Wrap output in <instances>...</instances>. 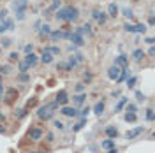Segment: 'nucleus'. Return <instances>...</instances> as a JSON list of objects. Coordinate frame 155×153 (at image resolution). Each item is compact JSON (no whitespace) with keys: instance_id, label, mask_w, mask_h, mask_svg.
Returning a JSON list of instances; mask_svg holds the SVG:
<instances>
[{"instance_id":"f257e3e1","label":"nucleus","mask_w":155,"mask_h":153,"mask_svg":"<svg viewBox=\"0 0 155 153\" xmlns=\"http://www.w3.org/2000/svg\"><path fill=\"white\" fill-rule=\"evenodd\" d=\"M37 116L41 120H51V118H53V111L49 109L48 104H44V106H41L37 109Z\"/></svg>"},{"instance_id":"f03ea898","label":"nucleus","mask_w":155,"mask_h":153,"mask_svg":"<svg viewBox=\"0 0 155 153\" xmlns=\"http://www.w3.org/2000/svg\"><path fill=\"white\" fill-rule=\"evenodd\" d=\"M78 16H79V11H78V7H72V5L65 7V19H67V21H76Z\"/></svg>"},{"instance_id":"7ed1b4c3","label":"nucleus","mask_w":155,"mask_h":153,"mask_svg":"<svg viewBox=\"0 0 155 153\" xmlns=\"http://www.w3.org/2000/svg\"><path fill=\"white\" fill-rule=\"evenodd\" d=\"M92 18L95 19L99 25H104V23H106V19H108V14H106V13H102L100 9H94V11H92Z\"/></svg>"},{"instance_id":"20e7f679","label":"nucleus","mask_w":155,"mask_h":153,"mask_svg":"<svg viewBox=\"0 0 155 153\" xmlns=\"http://www.w3.org/2000/svg\"><path fill=\"white\" fill-rule=\"evenodd\" d=\"M60 113L63 116H69V118H74V116H78V107H71V106H62V109H60Z\"/></svg>"},{"instance_id":"39448f33","label":"nucleus","mask_w":155,"mask_h":153,"mask_svg":"<svg viewBox=\"0 0 155 153\" xmlns=\"http://www.w3.org/2000/svg\"><path fill=\"white\" fill-rule=\"evenodd\" d=\"M113 65H118L120 69H125V67H129V57L127 55H118L115 58V63Z\"/></svg>"},{"instance_id":"423d86ee","label":"nucleus","mask_w":155,"mask_h":153,"mask_svg":"<svg viewBox=\"0 0 155 153\" xmlns=\"http://www.w3.org/2000/svg\"><path fill=\"white\" fill-rule=\"evenodd\" d=\"M58 102V106H67V102H69V95H67V92L65 90H60L57 93V99H55Z\"/></svg>"},{"instance_id":"0eeeda50","label":"nucleus","mask_w":155,"mask_h":153,"mask_svg":"<svg viewBox=\"0 0 155 153\" xmlns=\"http://www.w3.org/2000/svg\"><path fill=\"white\" fill-rule=\"evenodd\" d=\"M141 132H145V127H134V129H131V130L125 132V139H134V137H137Z\"/></svg>"},{"instance_id":"6e6552de","label":"nucleus","mask_w":155,"mask_h":153,"mask_svg":"<svg viewBox=\"0 0 155 153\" xmlns=\"http://www.w3.org/2000/svg\"><path fill=\"white\" fill-rule=\"evenodd\" d=\"M69 39H71V42H72L74 46H83V44H85L83 35H79V34H76V32H72V34L69 35Z\"/></svg>"},{"instance_id":"1a4fd4ad","label":"nucleus","mask_w":155,"mask_h":153,"mask_svg":"<svg viewBox=\"0 0 155 153\" xmlns=\"http://www.w3.org/2000/svg\"><path fill=\"white\" fill-rule=\"evenodd\" d=\"M25 62L28 63V67H35V65H37V62H39V58H37V55L32 51V53H27V57H25Z\"/></svg>"},{"instance_id":"9d476101","label":"nucleus","mask_w":155,"mask_h":153,"mask_svg":"<svg viewBox=\"0 0 155 153\" xmlns=\"http://www.w3.org/2000/svg\"><path fill=\"white\" fill-rule=\"evenodd\" d=\"M28 137H30V141H39V139L42 137V129H39V127H34V129L28 132Z\"/></svg>"},{"instance_id":"9b49d317","label":"nucleus","mask_w":155,"mask_h":153,"mask_svg":"<svg viewBox=\"0 0 155 153\" xmlns=\"http://www.w3.org/2000/svg\"><path fill=\"white\" fill-rule=\"evenodd\" d=\"M120 71H122V69H120L118 65L109 67V69H108V77H109V79H113V81H116V77L120 76Z\"/></svg>"},{"instance_id":"f8f14e48","label":"nucleus","mask_w":155,"mask_h":153,"mask_svg":"<svg viewBox=\"0 0 155 153\" xmlns=\"http://www.w3.org/2000/svg\"><path fill=\"white\" fill-rule=\"evenodd\" d=\"M85 99H86V93H85V92H83V93H76V95L72 97V102H74V107H79V106H83Z\"/></svg>"},{"instance_id":"ddd939ff","label":"nucleus","mask_w":155,"mask_h":153,"mask_svg":"<svg viewBox=\"0 0 155 153\" xmlns=\"http://www.w3.org/2000/svg\"><path fill=\"white\" fill-rule=\"evenodd\" d=\"M78 63H79V62H78L76 58H74V57H71V58H69V62H67V63L63 65V71H72V69H76V67H78Z\"/></svg>"},{"instance_id":"4468645a","label":"nucleus","mask_w":155,"mask_h":153,"mask_svg":"<svg viewBox=\"0 0 155 153\" xmlns=\"http://www.w3.org/2000/svg\"><path fill=\"white\" fill-rule=\"evenodd\" d=\"M13 9L14 11H25L27 9V0H14L13 2Z\"/></svg>"},{"instance_id":"2eb2a0df","label":"nucleus","mask_w":155,"mask_h":153,"mask_svg":"<svg viewBox=\"0 0 155 153\" xmlns=\"http://www.w3.org/2000/svg\"><path fill=\"white\" fill-rule=\"evenodd\" d=\"M104 132H106V135H108V137H111V139H113V137H116V135H118V129H116L115 125H108V127L104 129Z\"/></svg>"},{"instance_id":"dca6fc26","label":"nucleus","mask_w":155,"mask_h":153,"mask_svg":"<svg viewBox=\"0 0 155 153\" xmlns=\"http://www.w3.org/2000/svg\"><path fill=\"white\" fill-rule=\"evenodd\" d=\"M129 71H131L129 67H125V69H122V71H120V76L116 77V83H123V81H125V79L129 77V74H131Z\"/></svg>"},{"instance_id":"f3484780","label":"nucleus","mask_w":155,"mask_h":153,"mask_svg":"<svg viewBox=\"0 0 155 153\" xmlns=\"http://www.w3.org/2000/svg\"><path fill=\"white\" fill-rule=\"evenodd\" d=\"M41 62H42V63H51V62H53V55H51L48 49H44L42 55H41Z\"/></svg>"},{"instance_id":"a211bd4d","label":"nucleus","mask_w":155,"mask_h":153,"mask_svg":"<svg viewBox=\"0 0 155 153\" xmlns=\"http://www.w3.org/2000/svg\"><path fill=\"white\" fill-rule=\"evenodd\" d=\"M127 102H129V99H127V97H120V99H118V102H116V106H115L116 113H118V111H122V109L125 107V104H127Z\"/></svg>"},{"instance_id":"6ab92c4d","label":"nucleus","mask_w":155,"mask_h":153,"mask_svg":"<svg viewBox=\"0 0 155 153\" xmlns=\"http://www.w3.org/2000/svg\"><path fill=\"white\" fill-rule=\"evenodd\" d=\"M39 34H41L42 37H48V35L51 34V26H49L48 23H44V25H41V28H39Z\"/></svg>"},{"instance_id":"aec40b11","label":"nucleus","mask_w":155,"mask_h":153,"mask_svg":"<svg viewBox=\"0 0 155 153\" xmlns=\"http://www.w3.org/2000/svg\"><path fill=\"white\" fill-rule=\"evenodd\" d=\"M100 146H102V150H111V148H116L115 141H113L111 137H108L106 141H102V143H100Z\"/></svg>"},{"instance_id":"412c9836","label":"nucleus","mask_w":155,"mask_h":153,"mask_svg":"<svg viewBox=\"0 0 155 153\" xmlns=\"http://www.w3.org/2000/svg\"><path fill=\"white\" fill-rule=\"evenodd\" d=\"M16 97H18V92H16L14 88H11V90H7V92H5V100H7V102L14 100Z\"/></svg>"},{"instance_id":"4be33fe9","label":"nucleus","mask_w":155,"mask_h":153,"mask_svg":"<svg viewBox=\"0 0 155 153\" xmlns=\"http://www.w3.org/2000/svg\"><path fill=\"white\" fill-rule=\"evenodd\" d=\"M108 14L113 16V18L118 16V5H116V4H109V5H108Z\"/></svg>"},{"instance_id":"5701e85b","label":"nucleus","mask_w":155,"mask_h":153,"mask_svg":"<svg viewBox=\"0 0 155 153\" xmlns=\"http://www.w3.org/2000/svg\"><path fill=\"white\" fill-rule=\"evenodd\" d=\"M92 111H94L97 116H100L102 113H104V102H97L95 106L92 107Z\"/></svg>"},{"instance_id":"b1692460","label":"nucleus","mask_w":155,"mask_h":153,"mask_svg":"<svg viewBox=\"0 0 155 153\" xmlns=\"http://www.w3.org/2000/svg\"><path fill=\"white\" fill-rule=\"evenodd\" d=\"M49 39H51V42H57V40H60V39H62V32H60V30H51Z\"/></svg>"},{"instance_id":"393cba45","label":"nucleus","mask_w":155,"mask_h":153,"mask_svg":"<svg viewBox=\"0 0 155 153\" xmlns=\"http://www.w3.org/2000/svg\"><path fill=\"white\" fill-rule=\"evenodd\" d=\"M85 125H86V118H81V120L78 121L76 125L72 127V132H78V130H81V129H83Z\"/></svg>"},{"instance_id":"a878e982","label":"nucleus","mask_w":155,"mask_h":153,"mask_svg":"<svg viewBox=\"0 0 155 153\" xmlns=\"http://www.w3.org/2000/svg\"><path fill=\"white\" fill-rule=\"evenodd\" d=\"M145 32H146V25L145 23L134 25V34H145Z\"/></svg>"},{"instance_id":"bb28decb","label":"nucleus","mask_w":155,"mask_h":153,"mask_svg":"<svg viewBox=\"0 0 155 153\" xmlns=\"http://www.w3.org/2000/svg\"><path fill=\"white\" fill-rule=\"evenodd\" d=\"M143 57H145V51H143V49H134V51H132V58L137 60V62H139Z\"/></svg>"},{"instance_id":"cd10ccee","label":"nucleus","mask_w":155,"mask_h":153,"mask_svg":"<svg viewBox=\"0 0 155 153\" xmlns=\"http://www.w3.org/2000/svg\"><path fill=\"white\" fill-rule=\"evenodd\" d=\"M125 83H127V86H129V88H134L136 83H137V77H136V76L127 77V79H125Z\"/></svg>"},{"instance_id":"c85d7f7f","label":"nucleus","mask_w":155,"mask_h":153,"mask_svg":"<svg viewBox=\"0 0 155 153\" xmlns=\"http://www.w3.org/2000/svg\"><path fill=\"white\" fill-rule=\"evenodd\" d=\"M18 71H19V72H28V71H30V67H28V63H27V62L23 60V62H19Z\"/></svg>"},{"instance_id":"c756f323","label":"nucleus","mask_w":155,"mask_h":153,"mask_svg":"<svg viewBox=\"0 0 155 153\" xmlns=\"http://www.w3.org/2000/svg\"><path fill=\"white\" fill-rule=\"evenodd\" d=\"M122 13H123V16H125L127 19H134V13H132V9L125 7V9H122Z\"/></svg>"},{"instance_id":"7c9ffc66","label":"nucleus","mask_w":155,"mask_h":153,"mask_svg":"<svg viewBox=\"0 0 155 153\" xmlns=\"http://www.w3.org/2000/svg\"><path fill=\"white\" fill-rule=\"evenodd\" d=\"M57 19L58 21H67V19H65V7L57 11Z\"/></svg>"},{"instance_id":"2f4dec72","label":"nucleus","mask_w":155,"mask_h":153,"mask_svg":"<svg viewBox=\"0 0 155 153\" xmlns=\"http://www.w3.org/2000/svg\"><path fill=\"white\" fill-rule=\"evenodd\" d=\"M136 118H137L136 113H125V116H123V120H125V121H131V123L136 121Z\"/></svg>"},{"instance_id":"473e14b6","label":"nucleus","mask_w":155,"mask_h":153,"mask_svg":"<svg viewBox=\"0 0 155 153\" xmlns=\"http://www.w3.org/2000/svg\"><path fill=\"white\" fill-rule=\"evenodd\" d=\"M44 49H48L53 57H55V55H60V48H58V46H49V48H44Z\"/></svg>"},{"instance_id":"72a5a7b5","label":"nucleus","mask_w":155,"mask_h":153,"mask_svg":"<svg viewBox=\"0 0 155 153\" xmlns=\"http://www.w3.org/2000/svg\"><path fill=\"white\" fill-rule=\"evenodd\" d=\"M58 9H60V0H53V4L49 5V9H48V11H49V13H53V11H58Z\"/></svg>"},{"instance_id":"f704fd0d","label":"nucleus","mask_w":155,"mask_h":153,"mask_svg":"<svg viewBox=\"0 0 155 153\" xmlns=\"http://www.w3.org/2000/svg\"><path fill=\"white\" fill-rule=\"evenodd\" d=\"M125 106H127V107H125L127 113H137V106H136V104H129V102H127Z\"/></svg>"},{"instance_id":"c9c22d12","label":"nucleus","mask_w":155,"mask_h":153,"mask_svg":"<svg viewBox=\"0 0 155 153\" xmlns=\"http://www.w3.org/2000/svg\"><path fill=\"white\" fill-rule=\"evenodd\" d=\"M88 113H90V107H83L81 111H78V116H79V118H86Z\"/></svg>"},{"instance_id":"e433bc0d","label":"nucleus","mask_w":155,"mask_h":153,"mask_svg":"<svg viewBox=\"0 0 155 153\" xmlns=\"http://www.w3.org/2000/svg\"><path fill=\"white\" fill-rule=\"evenodd\" d=\"M27 113H28V107H25V109H19V111H16L14 115H16V118H25V116H27Z\"/></svg>"},{"instance_id":"4c0bfd02","label":"nucleus","mask_w":155,"mask_h":153,"mask_svg":"<svg viewBox=\"0 0 155 153\" xmlns=\"http://www.w3.org/2000/svg\"><path fill=\"white\" fill-rule=\"evenodd\" d=\"M123 30L129 32V34H134V25H132V23H125V25H123Z\"/></svg>"},{"instance_id":"58836bf2","label":"nucleus","mask_w":155,"mask_h":153,"mask_svg":"<svg viewBox=\"0 0 155 153\" xmlns=\"http://www.w3.org/2000/svg\"><path fill=\"white\" fill-rule=\"evenodd\" d=\"M18 81H23V83H27V81H30V76L27 74V72H21L18 76Z\"/></svg>"},{"instance_id":"ea45409f","label":"nucleus","mask_w":155,"mask_h":153,"mask_svg":"<svg viewBox=\"0 0 155 153\" xmlns=\"http://www.w3.org/2000/svg\"><path fill=\"white\" fill-rule=\"evenodd\" d=\"M11 44H13V40H11L9 37H4V39H2V48H9Z\"/></svg>"},{"instance_id":"a19ab883","label":"nucleus","mask_w":155,"mask_h":153,"mask_svg":"<svg viewBox=\"0 0 155 153\" xmlns=\"http://www.w3.org/2000/svg\"><path fill=\"white\" fill-rule=\"evenodd\" d=\"M19 55H18V51H11L9 53V62H14V60H18Z\"/></svg>"},{"instance_id":"79ce46f5","label":"nucleus","mask_w":155,"mask_h":153,"mask_svg":"<svg viewBox=\"0 0 155 153\" xmlns=\"http://www.w3.org/2000/svg\"><path fill=\"white\" fill-rule=\"evenodd\" d=\"M146 120H148V121H154V120H155L154 109H148V111H146Z\"/></svg>"},{"instance_id":"37998d69","label":"nucleus","mask_w":155,"mask_h":153,"mask_svg":"<svg viewBox=\"0 0 155 153\" xmlns=\"http://www.w3.org/2000/svg\"><path fill=\"white\" fill-rule=\"evenodd\" d=\"M25 14H27L25 11H16V19H18V21H21V19H25Z\"/></svg>"},{"instance_id":"c03bdc74","label":"nucleus","mask_w":155,"mask_h":153,"mask_svg":"<svg viewBox=\"0 0 155 153\" xmlns=\"http://www.w3.org/2000/svg\"><path fill=\"white\" fill-rule=\"evenodd\" d=\"M83 30H85V34H88V35H92L94 32H92V26L86 23V25H83Z\"/></svg>"},{"instance_id":"a18cd8bd","label":"nucleus","mask_w":155,"mask_h":153,"mask_svg":"<svg viewBox=\"0 0 155 153\" xmlns=\"http://www.w3.org/2000/svg\"><path fill=\"white\" fill-rule=\"evenodd\" d=\"M4 32H7V23H5V19L0 21V34H4Z\"/></svg>"},{"instance_id":"49530a36","label":"nucleus","mask_w":155,"mask_h":153,"mask_svg":"<svg viewBox=\"0 0 155 153\" xmlns=\"http://www.w3.org/2000/svg\"><path fill=\"white\" fill-rule=\"evenodd\" d=\"M76 92L78 93H83V92H85V85H83V83H78L76 85Z\"/></svg>"},{"instance_id":"de8ad7c7","label":"nucleus","mask_w":155,"mask_h":153,"mask_svg":"<svg viewBox=\"0 0 155 153\" xmlns=\"http://www.w3.org/2000/svg\"><path fill=\"white\" fill-rule=\"evenodd\" d=\"M53 125H55V127H57L58 130H63V123H62V121H60V120H55V121H53Z\"/></svg>"},{"instance_id":"09e8293b","label":"nucleus","mask_w":155,"mask_h":153,"mask_svg":"<svg viewBox=\"0 0 155 153\" xmlns=\"http://www.w3.org/2000/svg\"><path fill=\"white\" fill-rule=\"evenodd\" d=\"M48 106H49V109H51L53 113L58 109V102H57V100H55V102H51V104H48Z\"/></svg>"},{"instance_id":"8fccbe9b","label":"nucleus","mask_w":155,"mask_h":153,"mask_svg":"<svg viewBox=\"0 0 155 153\" xmlns=\"http://www.w3.org/2000/svg\"><path fill=\"white\" fill-rule=\"evenodd\" d=\"M4 19H7V9L0 11V21H4Z\"/></svg>"},{"instance_id":"3c124183","label":"nucleus","mask_w":155,"mask_h":153,"mask_svg":"<svg viewBox=\"0 0 155 153\" xmlns=\"http://www.w3.org/2000/svg\"><path fill=\"white\" fill-rule=\"evenodd\" d=\"M136 99H137V100H145V95H143L139 90H136Z\"/></svg>"},{"instance_id":"603ef678","label":"nucleus","mask_w":155,"mask_h":153,"mask_svg":"<svg viewBox=\"0 0 155 153\" xmlns=\"http://www.w3.org/2000/svg\"><path fill=\"white\" fill-rule=\"evenodd\" d=\"M46 139H48L49 143H51V141H55V134H53V132H48V134H46Z\"/></svg>"},{"instance_id":"864d4df0","label":"nucleus","mask_w":155,"mask_h":153,"mask_svg":"<svg viewBox=\"0 0 155 153\" xmlns=\"http://www.w3.org/2000/svg\"><path fill=\"white\" fill-rule=\"evenodd\" d=\"M32 51H34V46L32 44H27L25 46V53H32Z\"/></svg>"},{"instance_id":"5fc2aeb1","label":"nucleus","mask_w":155,"mask_h":153,"mask_svg":"<svg viewBox=\"0 0 155 153\" xmlns=\"http://www.w3.org/2000/svg\"><path fill=\"white\" fill-rule=\"evenodd\" d=\"M145 42H146V44H150V46H154L155 39H154V37H146V39H145Z\"/></svg>"},{"instance_id":"6e6d98bb","label":"nucleus","mask_w":155,"mask_h":153,"mask_svg":"<svg viewBox=\"0 0 155 153\" xmlns=\"http://www.w3.org/2000/svg\"><path fill=\"white\" fill-rule=\"evenodd\" d=\"M41 25H42L41 21H35V23H34V30H35V32H39V28H41Z\"/></svg>"},{"instance_id":"4d7b16f0","label":"nucleus","mask_w":155,"mask_h":153,"mask_svg":"<svg viewBox=\"0 0 155 153\" xmlns=\"http://www.w3.org/2000/svg\"><path fill=\"white\" fill-rule=\"evenodd\" d=\"M154 23H155V19H154V14H150V18H148V25H150V26H154Z\"/></svg>"},{"instance_id":"13d9d810","label":"nucleus","mask_w":155,"mask_h":153,"mask_svg":"<svg viewBox=\"0 0 155 153\" xmlns=\"http://www.w3.org/2000/svg\"><path fill=\"white\" fill-rule=\"evenodd\" d=\"M32 106H35V99H32V100H28V104H27V107H32Z\"/></svg>"},{"instance_id":"bf43d9fd","label":"nucleus","mask_w":155,"mask_h":153,"mask_svg":"<svg viewBox=\"0 0 155 153\" xmlns=\"http://www.w3.org/2000/svg\"><path fill=\"white\" fill-rule=\"evenodd\" d=\"M148 55H150V57H154V55H155V51H154V46H150V49H148Z\"/></svg>"},{"instance_id":"052dcab7","label":"nucleus","mask_w":155,"mask_h":153,"mask_svg":"<svg viewBox=\"0 0 155 153\" xmlns=\"http://www.w3.org/2000/svg\"><path fill=\"white\" fill-rule=\"evenodd\" d=\"M4 92H5V88H4V85H2V81H0V97H2Z\"/></svg>"},{"instance_id":"680f3d73","label":"nucleus","mask_w":155,"mask_h":153,"mask_svg":"<svg viewBox=\"0 0 155 153\" xmlns=\"http://www.w3.org/2000/svg\"><path fill=\"white\" fill-rule=\"evenodd\" d=\"M106 153H118V150H116V148H111V150H106Z\"/></svg>"},{"instance_id":"e2e57ef3","label":"nucleus","mask_w":155,"mask_h":153,"mask_svg":"<svg viewBox=\"0 0 155 153\" xmlns=\"http://www.w3.org/2000/svg\"><path fill=\"white\" fill-rule=\"evenodd\" d=\"M4 132H5V129H4V125L0 123V134H4Z\"/></svg>"},{"instance_id":"0e129e2a","label":"nucleus","mask_w":155,"mask_h":153,"mask_svg":"<svg viewBox=\"0 0 155 153\" xmlns=\"http://www.w3.org/2000/svg\"><path fill=\"white\" fill-rule=\"evenodd\" d=\"M30 153H44V152H30Z\"/></svg>"},{"instance_id":"69168bd1","label":"nucleus","mask_w":155,"mask_h":153,"mask_svg":"<svg viewBox=\"0 0 155 153\" xmlns=\"http://www.w3.org/2000/svg\"><path fill=\"white\" fill-rule=\"evenodd\" d=\"M0 53H2V46H0Z\"/></svg>"},{"instance_id":"338daca9","label":"nucleus","mask_w":155,"mask_h":153,"mask_svg":"<svg viewBox=\"0 0 155 153\" xmlns=\"http://www.w3.org/2000/svg\"><path fill=\"white\" fill-rule=\"evenodd\" d=\"M0 81H2V74H0Z\"/></svg>"},{"instance_id":"774afa93","label":"nucleus","mask_w":155,"mask_h":153,"mask_svg":"<svg viewBox=\"0 0 155 153\" xmlns=\"http://www.w3.org/2000/svg\"><path fill=\"white\" fill-rule=\"evenodd\" d=\"M136 2H137V0H136Z\"/></svg>"}]
</instances>
